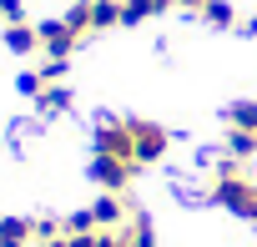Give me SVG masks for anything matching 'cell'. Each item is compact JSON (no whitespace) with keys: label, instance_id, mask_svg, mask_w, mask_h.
<instances>
[{"label":"cell","instance_id":"e0dca14e","mask_svg":"<svg viewBox=\"0 0 257 247\" xmlns=\"http://www.w3.org/2000/svg\"><path fill=\"white\" fill-rule=\"evenodd\" d=\"M0 21H6V26L26 21V16H21V0H0Z\"/></svg>","mask_w":257,"mask_h":247},{"label":"cell","instance_id":"9c48e42d","mask_svg":"<svg viewBox=\"0 0 257 247\" xmlns=\"http://www.w3.org/2000/svg\"><path fill=\"white\" fill-rule=\"evenodd\" d=\"M227 157H232V162L257 157V132H237V127H227Z\"/></svg>","mask_w":257,"mask_h":247},{"label":"cell","instance_id":"3957f363","mask_svg":"<svg viewBox=\"0 0 257 247\" xmlns=\"http://www.w3.org/2000/svg\"><path fill=\"white\" fill-rule=\"evenodd\" d=\"M132 137H137V162H142V167H147V162H162L167 147H172L167 127H157V121H142V116H132Z\"/></svg>","mask_w":257,"mask_h":247},{"label":"cell","instance_id":"4fadbf2b","mask_svg":"<svg viewBox=\"0 0 257 247\" xmlns=\"http://www.w3.org/2000/svg\"><path fill=\"white\" fill-rule=\"evenodd\" d=\"M227 127L257 132V101H232V106H227Z\"/></svg>","mask_w":257,"mask_h":247},{"label":"cell","instance_id":"5bb4252c","mask_svg":"<svg viewBox=\"0 0 257 247\" xmlns=\"http://www.w3.org/2000/svg\"><path fill=\"white\" fill-rule=\"evenodd\" d=\"M207 26H237V11L227 6V0H207V11H202Z\"/></svg>","mask_w":257,"mask_h":247},{"label":"cell","instance_id":"9a60e30c","mask_svg":"<svg viewBox=\"0 0 257 247\" xmlns=\"http://www.w3.org/2000/svg\"><path fill=\"white\" fill-rule=\"evenodd\" d=\"M61 227H66V237H81V232H101V227H96V217H91V207H86V212H71V217H61Z\"/></svg>","mask_w":257,"mask_h":247},{"label":"cell","instance_id":"7c38bea8","mask_svg":"<svg viewBox=\"0 0 257 247\" xmlns=\"http://www.w3.org/2000/svg\"><path fill=\"white\" fill-rule=\"evenodd\" d=\"M36 106H41V116H61V111H71V91L56 81V86H46V91H41V101H36Z\"/></svg>","mask_w":257,"mask_h":247},{"label":"cell","instance_id":"7a4b0ae2","mask_svg":"<svg viewBox=\"0 0 257 247\" xmlns=\"http://www.w3.org/2000/svg\"><path fill=\"white\" fill-rule=\"evenodd\" d=\"M96 157H116V162H132V167H142L137 162V137H132V116H106V121H96Z\"/></svg>","mask_w":257,"mask_h":247},{"label":"cell","instance_id":"2e32d148","mask_svg":"<svg viewBox=\"0 0 257 247\" xmlns=\"http://www.w3.org/2000/svg\"><path fill=\"white\" fill-rule=\"evenodd\" d=\"M16 86H21V91H26V96H31V101H41V91H46V86H51V81H46V76H41V71H26V76H21V81H16Z\"/></svg>","mask_w":257,"mask_h":247},{"label":"cell","instance_id":"8fae6325","mask_svg":"<svg viewBox=\"0 0 257 247\" xmlns=\"http://www.w3.org/2000/svg\"><path fill=\"white\" fill-rule=\"evenodd\" d=\"M121 232L132 237V247H157V232H152V217L147 212H132V222H126Z\"/></svg>","mask_w":257,"mask_h":247},{"label":"cell","instance_id":"6da1fadb","mask_svg":"<svg viewBox=\"0 0 257 247\" xmlns=\"http://www.w3.org/2000/svg\"><path fill=\"white\" fill-rule=\"evenodd\" d=\"M212 202H217V207H227L232 217H242V222H252V227H257V182L242 172V162H232V157H222V162H217Z\"/></svg>","mask_w":257,"mask_h":247},{"label":"cell","instance_id":"8992f818","mask_svg":"<svg viewBox=\"0 0 257 247\" xmlns=\"http://www.w3.org/2000/svg\"><path fill=\"white\" fill-rule=\"evenodd\" d=\"M6 46H11L16 56H36V51H41V26H31V21L6 26Z\"/></svg>","mask_w":257,"mask_h":247},{"label":"cell","instance_id":"ba28073f","mask_svg":"<svg viewBox=\"0 0 257 247\" xmlns=\"http://www.w3.org/2000/svg\"><path fill=\"white\" fill-rule=\"evenodd\" d=\"M126 26V6L121 0H91V31H111Z\"/></svg>","mask_w":257,"mask_h":247},{"label":"cell","instance_id":"5b68a950","mask_svg":"<svg viewBox=\"0 0 257 247\" xmlns=\"http://www.w3.org/2000/svg\"><path fill=\"white\" fill-rule=\"evenodd\" d=\"M132 162H116V157H91V182L101 192H126V182H132Z\"/></svg>","mask_w":257,"mask_h":247},{"label":"cell","instance_id":"277c9868","mask_svg":"<svg viewBox=\"0 0 257 247\" xmlns=\"http://www.w3.org/2000/svg\"><path fill=\"white\" fill-rule=\"evenodd\" d=\"M76 46H81V31H76L71 21H46V26H41V56H61V61H71Z\"/></svg>","mask_w":257,"mask_h":247},{"label":"cell","instance_id":"ac0fdd59","mask_svg":"<svg viewBox=\"0 0 257 247\" xmlns=\"http://www.w3.org/2000/svg\"><path fill=\"white\" fill-rule=\"evenodd\" d=\"M177 6H187V11H197V16H202V11H207V0H177Z\"/></svg>","mask_w":257,"mask_h":247},{"label":"cell","instance_id":"30bf717a","mask_svg":"<svg viewBox=\"0 0 257 247\" xmlns=\"http://www.w3.org/2000/svg\"><path fill=\"white\" fill-rule=\"evenodd\" d=\"M126 6V26H137V21H147V16H162V11H172L177 0H121Z\"/></svg>","mask_w":257,"mask_h":247},{"label":"cell","instance_id":"ffe728a7","mask_svg":"<svg viewBox=\"0 0 257 247\" xmlns=\"http://www.w3.org/2000/svg\"><path fill=\"white\" fill-rule=\"evenodd\" d=\"M247 31H252V36H257V16H252V26H247Z\"/></svg>","mask_w":257,"mask_h":247},{"label":"cell","instance_id":"d6986e66","mask_svg":"<svg viewBox=\"0 0 257 247\" xmlns=\"http://www.w3.org/2000/svg\"><path fill=\"white\" fill-rule=\"evenodd\" d=\"M41 247H71V242H66V237H51V242H41Z\"/></svg>","mask_w":257,"mask_h":247},{"label":"cell","instance_id":"52a82bcc","mask_svg":"<svg viewBox=\"0 0 257 247\" xmlns=\"http://www.w3.org/2000/svg\"><path fill=\"white\" fill-rule=\"evenodd\" d=\"M31 242H36L31 217H0V247H31Z\"/></svg>","mask_w":257,"mask_h":247}]
</instances>
